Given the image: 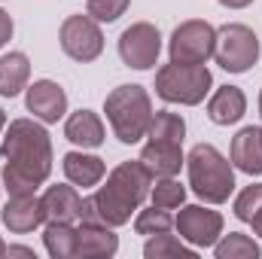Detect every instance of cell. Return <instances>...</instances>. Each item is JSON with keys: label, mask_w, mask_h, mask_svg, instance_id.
I'll use <instances>...</instances> for the list:
<instances>
[{"label": "cell", "mask_w": 262, "mask_h": 259, "mask_svg": "<svg viewBox=\"0 0 262 259\" xmlns=\"http://www.w3.org/2000/svg\"><path fill=\"white\" fill-rule=\"evenodd\" d=\"M149 186H152V177L149 171L140 165V159L134 162H119L110 174H107V183L98 186L95 198V207H98V217L104 226H125L131 223V217L143 207V201L149 198Z\"/></svg>", "instance_id": "cell-1"}, {"label": "cell", "mask_w": 262, "mask_h": 259, "mask_svg": "<svg viewBox=\"0 0 262 259\" xmlns=\"http://www.w3.org/2000/svg\"><path fill=\"white\" fill-rule=\"evenodd\" d=\"M0 156L37 183H46L52 174V137L37 119H12L0 137Z\"/></svg>", "instance_id": "cell-2"}, {"label": "cell", "mask_w": 262, "mask_h": 259, "mask_svg": "<svg viewBox=\"0 0 262 259\" xmlns=\"http://www.w3.org/2000/svg\"><path fill=\"white\" fill-rule=\"evenodd\" d=\"M189 189L207 204H226L235 192V165L213 146L195 143L186 156Z\"/></svg>", "instance_id": "cell-3"}, {"label": "cell", "mask_w": 262, "mask_h": 259, "mask_svg": "<svg viewBox=\"0 0 262 259\" xmlns=\"http://www.w3.org/2000/svg\"><path fill=\"white\" fill-rule=\"evenodd\" d=\"M104 113H107V122H110L113 134L131 146V143L146 137L156 110H152V98L143 85L125 82V85H116L104 98Z\"/></svg>", "instance_id": "cell-4"}, {"label": "cell", "mask_w": 262, "mask_h": 259, "mask_svg": "<svg viewBox=\"0 0 262 259\" xmlns=\"http://www.w3.org/2000/svg\"><path fill=\"white\" fill-rule=\"evenodd\" d=\"M213 89V76L207 64H180L168 61L156 70V95L165 104L180 107H198Z\"/></svg>", "instance_id": "cell-5"}, {"label": "cell", "mask_w": 262, "mask_h": 259, "mask_svg": "<svg viewBox=\"0 0 262 259\" xmlns=\"http://www.w3.org/2000/svg\"><path fill=\"white\" fill-rule=\"evenodd\" d=\"M259 37L253 28L232 21L216 28V52L213 61L223 67L226 73H247L250 67L259 61Z\"/></svg>", "instance_id": "cell-6"}, {"label": "cell", "mask_w": 262, "mask_h": 259, "mask_svg": "<svg viewBox=\"0 0 262 259\" xmlns=\"http://www.w3.org/2000/svg\"><path fill=\"white\" fill-rule=\"evenodd\" d=\"M216 52V28L204 18L180 21L168 40V55L171 61L180 64H207Z\"/></svg>", "instance_id": "cell-7"}, {"label": "cell", "mask_w": 262, "mask_h": 259, "mask_svg": "<svg viewBox=\"0 0 262 259\" xmlns=\"http://www.w3.org/2000/svg\"><path fill=\"white\" fill-rule=\"evenodd\" d=\"M58 43H61V52L67 58L79 61V64H89L95 58H101L104 52V31H101V21H95L89 12H76V15H67L58 28Z\"/></svg>", "instance_id": "cell-8"}, {"label": "cell", "mask_w": 262, "mask_h": 259, "mask_svg": "<svg viewBox=\"0 0 262 259\" xmlns=\"http://www.w3.org/2000/svg\"><path fill=\"white\" fill-rule=\"evenodd\" d=\"M162 55V34L149 21H134L119 34V58L125 67L152 70Z\"/></svg>", "instance_id": "cell-9"}, {"label": "cell", "mask_w": 262, "mask_h": 259, "mask_svg": "<svg viewBox=\"0 0 262 259\" xmlns=\"http://www.w3.org/2000/svg\"><path fill=\"white\" fill-rule=\"evenodd\" d=\"M223 226H226L223 223V213L220 210H210L204 204H180V213L174 217V229L195 250L213 247L220 241V235H223Z\"/></svg>", "instance_id": "cell-10"}, {"label": "cell", "mask_w": 262, "mask_h": 259, "mask_svg": "<svg viewBox=\"0 0 262 259\" xmlns=\"http://www.w3.org/2000/svg\"><path fill=\"white\" fill-rule=\"evenodd\" d=\"M25 107L28 113H34V119L55 125L67 116V92L55 79H34L25 89Z\"/></svg>", "instance_id": "cell-11"}, {"label": "cell", "mask_w": 262, "mask_h": 259, "mask_svg": "<svg viewBox=\"0 0 262 259\" xmlns=\"http://www.w3.org/2000/svg\"><path fill=\"white\" fill-rule=\"evenodd\" d=\"M140 165L149 171L152 180L159 177H177L180 168H186V156H183V143H168V140H146L140 149Z\"/></svg>", "instance_id": "cell-12"}, {"label": "cell", "mask_w": 262, "mask_h": 259, "mask_svg": "<svg viewBox=\"0 0 262 259\" xmlns=\"http://www.w3.org/2000/svg\"><path fill=\"white\" fill-rule=\"evenodd\" d=\"M0 220L12 235H28L34 229H40L46 223L40 195H9V201L0 210Z\"/></svg>", "instance_id": "cell-13"}, {"label": "cell", "mask_w": 262, "mask_h": 259, "mask_svg": "<svg viewBox=\"0 0 262 259\" xmlns=\"http://www.w3.org/2000/svg\"><path fill=\"white\" fill-rule=\"evenodd\" d=\"M76 232V259H110L119 253V235L113 226L79 223Z\"/></svg>", "instance_id": "cell-14"}, {"label": "cell", "mask_w": 262, "mask_h": 259, "mask_svg": "<svg viewBox=\"0 0 262 259\" xmlns=\"http://www.w3.org/2000/svg\"><path fill=\"white\" fill-rule=\"evenodd\" d=\"M61 171H64L67 183L82 186V189H92V186H98V183L107 177L104 159H101V156H92V153H85V149H79V146L70 149V153H64Z\"/></svg>", "instance_id": "cell-15"}, {"label": "cell", "mask_w": 262, "mask_h": 259, "mask_svg": "<svg viewBox=\"0 0 262 259\" xmlns=\"http://www.w3.org/2000/svg\"><path fill=\"white\" fill-rule=\"evenodd\" d=\"M64 137L79 149H98L107 140V128L95 110H76L64 119Z\"/></svg>", "instance_id": "cell-16"}, {"label": "cell", "mask_w": 262, "mask_h": 259, "mask_svg": "<svg viewBox=\"0 0 262 259\" xmlns=\"http://www.w3.org/2000/svg\"><path fill=\"white\" fill-rule=\"evenodd\" d=\"M232 165L250 177H259L262 174V128L256 125H244L232 137Z\"/></svg>", "instance_id": "cell-17"}, {"label": "cell", "mask_w": 262, "mask_h": 259, "mask_svg": "<svg viewBox=\"0 0 262 259\" xmlns=\"http://www.w3.org/2000/svg\"><path fill=\"white\" fill-rule=\"evenodd\" d=\"M247 113V95L238 85H220L207 98V119L213 125H235Z\"/></svg>", "instance_id": "cell-18"}, {"label": "cell", "mask_w": 262, "mask_h": 259, "mask_svg": "<svg viewBox=\"0 0 262 259\" xmlns=\"http://www.w3.org/2000/svg\"><path fill=\"white\" fill-rule=\"evenodd\" d=\"M43 213H46V223H73L79 217V192L73 183H55V186H46L43 195Z\"/></svg>", "instance_id": "cell-19"}, {"label": "cell", "mask_w": 262, "mask_h": 259, "mask_svg": "<svg viewBox=\"0 0 262 259\" xmlns=\"http://www.w3.org/2000/svg\"><path fill=\"white\" fill-rule=\"evenodd\" d=\"M31 61L25 52H6L0 55V98H18L28 89Z\"/></svg>", "instance_id": "cell-20"}, {"label": "cell", "mask_w": 262, "mask_h": 259, "mask_svg": "<svg viewBox=\"0 0 262 259\" xmlns=\"http://www.w3.org/2000/svg\"><path fill=\"white\" fill-rule=\"evenodd\" d=\"M76 235L73 223H43V247L52 259H76Z\"/></svg>", "instance_id": "cell-21"}, {"label": "cell", "mask_w": 262, "mask_h": 259, "mask_svg": "<svg viewBox=\"0 0 262 259\" xmlns=\"http://www.w3.org/2000/svg\"><path fill=\"white\" fill-rule=\"evenodd\" d=\"M143 256L146 259H195V247L186 244L183 238L162 232V235H149L143 244Z\"/></svg>", "instance_id": "cell-22"}, {"label": "cell", "mask_w": 262, "mask_h": 259, "mask_svg": "<svg viewBox=\"0 0 262 259\" xmlns=\"http://www.w3.org/2000/svg\"><path fill=\"white\" fill-rule=\"evenodd\" d=\"M262 247L244 232H229L220 235V241L213 244V256L216 259H259Z\"/></svg>", "instance_id": "cell-23"}, {"label": "cell", "mask_w": 262, "mask_h": 259, "mask_svg": "<svg viewBox=\"0 0 262 259\" xmlns=\"http://www.w3.org/2000/svg\"><path fill=\"white\" fill-rule=\"evenodd\" d=\"M146 137L168 140V143H183V137H186V119L180 113H171V110H156Z\"/></svg>", "instance_id": "cell-24"}, {"label": "cell", "mask_w": 262, "mask_h": 259, "mask_svg": "<svg viewBox=\"0 0 262 259\" xmlns=\"http://www.w3.org/2000/svg\"><path fill=\"white\" fill-rule=\"evenodd\" d=\"M149 201H152L156 207L177 210L180 204H186V186H183L177 177H159V180H152V186H149Z\"/></svg>", "instance_id": "cell-25"}, {"label": "cell", "mask_w": 262, "mask_h": 259, "mask_svg": "<svg viewBox=\"0 0 262 259\" xmlns=\"http://www.w3.org/2000/svg\"><path fill=\"white\" fill-rule=\"evenodd\" d=\"M174 229V217H171V210H165V207H143V210H137V217H134V232L137 235H143V238H149V235H162V232H171Z\"/></svg>", "instance_id": "cell-26"}, {"label": "cell", "mask_w": 262, "mask_h": 259, "mask_svg": "<svg viewBox=\"0 0 262 259\" xmlns=\"http://www.w3.org/2000/svg\"><path fill=\"white\" fill-rule=\"evenodd\" d=\"M235 217L241 220V223H250L256 213L262 210V183H250V186H244L241 192L235 195Z\"/></svg>", "instance_id": "cell-27"}, {"label": "cell", "mask_w": 262, "mask_h": 259, "mask_svg": "<svg viewBox=\"0 0 262 259\" xmlns=\"http://www.w3.org/2000/svg\"><path fill=\"white\" fill-rule=\"evenodd\" d=\"M131 0H85V12L101 21V25H110V21H119L125 15Z\"/></svg>", "instance_id": "cell-28"}, {"label": "cell", "mask_w": 262, "mask_h": 259, "mask_svg": "<svg viewBox=\"0 0 262 259\" xmlns=\"http://www.w3.org/2000/svg\"><path fill=\"white\" fill-rule=\"evenodd\" d=\"M0 180H3V189H6L9 195H37V189L43 186V183H37L34 177H28V174L15 171L12 165H3Z\"/></svg>", "instance_id": "cell-29"}, {"label": "cell", "mask_w": 262, "mask_h": 259, "mask_svg": "<svg viewBox=\"0 0 262 259\" xmlns=\"http://www.w3.org/2000/svg\"><path fill=\"white\" fill-rule=\"evenodd\" d=\"M12 31H15V25H12V15L0 6V49L12 40Z\"/></svg>", "instance_id": "cell-30"}, {"label": "cell", "mask_w": 262, "mask_h": 259, "mask_svg": "<svg viewBox=\"0 0 262 259\" xmlns=\"http://www.w3.org/2000/svg\"><path fill=\"white\" fill-rule=\"evenodd\" d=\"M6 256H28V259H37V250H34V247H21V244H15V247H6Z\"/></svg>", "instance_id": "cell-31"}, {"label": "cell", "mask_w": 262, "mask_h": 259, "mask_svg": "<svg viewBox=\"0 0 262 259\" xmlns=\"http://www.w3.org/2000/svg\"><path fill=\"white\" fill-rule=\"evenodd\" d=\"M220 6H226V9H247L253 0H216Z\"/></svg>", "instance_id": "cell-32"}, {"label": "cell", "mask_w": 262, "mask_h": 259, "mask_svg": "<svg viewBox=\"0 0 262 259\" xmlns=\"http://www.w3.org/2000/svg\"><path fill=\"white\" fill-rule=\"evenodd\" d=\"M250 226H253V232H256V235L262 238V210L256 213V217H253V220H250Z\"/></svg>", "instance_id": "cell-33"}, {"label": "cell", "mask_w": 262, "mask_h": 259, "mask_svg": "<svg viewBox=\"0 0 262 259\" xmlns=\"http://www.w3.org/2000/svg\"><path fill=\"white\" fill-rule=\"evenodd\" d=\"M3 131H6V113L0 110V137H3Z\"/></svg>", "instance_id": "cell-34"}, {"label": "cell", "mask_w": 262, "mask_h": 259, "mask_svg": "<svg viewBox=\"0 0 262 259\" xmlns=\"http://www.w3.org/2000/svg\"><path fill=\"white\" fill-rule=\"evenodd\" d=\"M0 256H6V244H3V238H0Z\"/></svg>", "instance_id": "cell-35"}, {"label": "cell", "mask_w": 262, "mask_h": 259, "mask_svg": "<svg viewBox=\"0 0 262 259\" xmlns=\"http://www.w3.org/2000/svg\"><path fill=\"white\" fill-rule=\"evenodd\" d=\"M259 119H262V92H259Z\"/></svg>", "instance_id": "cell-36"}, {"label": "cell", "mask_w": 262, "mask_h": 259, "mask_svg": "<svg viewBox=\"0 0 262 259\" xmlns=\"http://www.w3.org/2000/svg\"><path fill=\"white\" fill-rule=\"evenodd\" d=\"M259 128H262V125H259Z\"/></svg>", "instance_id": "cell-37"}]
</instances>
